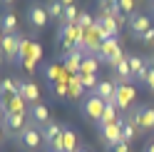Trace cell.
<instances>
[{
  "label": "cell",
  "instance_id": "6da1fadb",
  "mask_svg": "<svg viewBox=\"0 0 154 152\" xmlns=\"http://www.w3.org/2000/svg\"><path fill=\"white\" fill-rule=\"evenodd\" d=\"M94 58H97L100 62H104V65H117L124 58L122 45H119V37H109V40H104L100 45V50L94 52Z\"/></svg>",
  "mask_w": 154,
  "mask_h": 152
},
{
  "label": "cell",
  "instance_id": "7a4b0ae2",
  "mask_svg": "<svg viewBox=\"0 0 154 152\" xmlns=\"http://www.w3.org/2000/svg\"><path fill=\"white\" fill-rule=\"evenodd\" d=\"M132 122L139 132H154V105H139L129 112Z\"/></svg>",
  "mask_w": 154,
  "mask_h": 152
},
{
  "label": "cell",
  "instance_id": "3957f363",
  "mask_svg": "<svg viewBox=\"0 0 154 152\" xmlns=\"http://www.w3.org/2000/svg\"><path fill=\"white\" fill-rule=\"evenodd\" d=\"M97 132H100V137H102V145L107 147V150H114L119 145L122 140V122H109V125H97Z\"/></svg>",
  "mask_w": 154,
  "mask_h": 152
},
{
  "label": "cell",
  "instance_id": "277c9868",
  "mask_svg": "<svg viewBox=\"0 0 154 152\" xmlns=\"http://www.w3.org/2000/svg\"><path fill=\"white\" fill-rule=\"evenodd\" d=\"M20 145L25 150H37L40 145H45V140H42V127H37L32 120H27V125L23 130V135H20Z\"/></svg>",
  "mask_w": 154,
  "mask_h": 152
},
{
  "label": "cell",
  "instance_id": "5b68a950",
  "mask_svg": "<svg viewBox=\"0 0 154 152\" xmlns=\"http://www.w3.org/2000/svg\"><path fill=\"white\" fill-rule=\"evenodd\" d=\"M20 47H23V37L20 35H5L0 43V58L8 62L20 60Z\"/></svg>",
  "mask_w": 154,
  "mask_h": 152
},
{
  "label": "cell",
  "instance_id": "8992f818",
  "mask_svg": "<svg viewBox=\"0 0 154 152\" xmlns=\"http://www.w3.org/2000/svg\"><path fill=\"white\" fill-rule=\"evenodd\" d=\"M104 107H107V102H104L102 97H97L94 92H90L87 97H85V102H82V112H85V117H87V120H94V122H100V120H102Z\"/></svg>",
  "mask_w": 154,
  "mask_h": 152
},
{
  "label": "cell",
  "instance_id": "52a82bcc",
  "mask_svg": "<svg viewBox=\"0 0 154 152\" xmlns=\"http://www.w3.org/2000/svg\"><path fill=\"white\" fill-rule=\"evenodd\" d=\"M25 115H30V112H8L5 120H3V130H5V135H10V137H20L23 135V130L27 125V120Z\"/></svg>",
  "mask_w": 154,
  "mask_h": 152
},
{
  "label": "cell",
  "instance_id": "ba28073f",
  "mask_svg": "<svg viewBox=\"0 0 154 152\" xmlns=\"http://www.w3.org/2000/svg\"><path fill=\"white\" fill-rule=\"evenodd\" d=\"M17 95H20L30 107L40 102V87H37L30 78H20V80H17Z\"/></svg>",
  "mask_w": 154,
  "mask_h": 152
},
{
  "label": "cell",
  "instance_id": "9c48e42d",
  "mask_svg": "<svg viewBox=\"0 0 154 152\" xmlns=\"http://www.w3.org/2000/svg\"><path fill=\"white\" fill-rule=\"evenodd\" d=\"M127 25H129V30H132V35L137 37V40H139L147 30L154 27V25H152V17L144 15V13H132V15L127 17Z\"/></svg>",
  "mask_w": 154,
  "mask_h": 152
},
{
  "label": "cell",
  "instance_id": "30bf717a",
  "mask_svg": "<svg viewBox=\"0 0 154 152\" xmlns=\"http://www.w3.org/2000/svg\"><path fill=\"white\" fill-rule=\"evenodd\" d=\"M27 23H30V27H35V30H42V27L50 23V15H47L45 5L32 3L30 8H27Z\"/></svg>",
  "mask_w": 154,
  "mask_h": 152
},
{
  "label": "cell",
  "instance_id": "8fae6325",
  "mask_svg": "<svg viewBox=\"0 0 154 152\" xmlns=\"http://www.w3.org/2000/svg\"><path fill=\"white\" fill-rule=\"evenodd\" d=\"M127 60H129V68H132V78L139 80V82H147V75H149V60L144 62L139 55L127 52Z\"/></svg>",
  "mask_w": 154,
  "mask_h": 152
},
{
  "label": "cell",
  "instance_id": "7c38bea8",
  "mask_svg": "<svg viewBox=\"0 0 154 152\" xmlns=\"http://www.w3.org/2000/svg\"><path fill=\"white\" fill-rule=\"evenodd\" d=\"M117 80H100V85H97V90H94V95L97 97H102L107 105H112L114 100H117Z\"/></svg>",
  "mask_w": 154,
  "mask_h": 152
},
{
  "label": "cell",
  "instance_id": "4fadbf2b",
  "mask_svg": "<svg viewBox=\"0 0 154 152\" xmlns=\"http://www.w3.org/2000/svg\"><path fill=\"white\" fill-rule=\"evenodd\" d=\"M132 100H134V87H132V85L119 82V85H117V100H114V105L124 112V110L132 105Z\"/></svg>",
  "mask_w": 154,
  "mask_h": 152
},
{
  "label": "cell",
  "instance_id": "5bb4252c",
  "mask_svg": "<svg viewBox=\"0 0 154 152\" xmlns=\"http://www.w3.org/2000/svg\"><path fill=\"white\" fill-rule=\"evenodd\" d=\"M30 120L35 122L37 127H45L47 122H52V120H50V107H47V105H42V102L32 105V107H30Z\"/></svg>",
  "mask_w": 154,
  "mask_h": 152
},
{
  "label": "cell",
  "instance_id": "9a60e30c",
  "mask_svg": "<svg viewBox=\"0 0 154 152\" xmlns=\"http://www.w3.org/2000/svg\"><path fill=\"white\" fill-rule=\"evenodd\" d=\"M0 30L3 35H17V15L13 10H5L0 15Z\"/></svg>",
  "mask_w": 154,
  "mask_h": 152
},
{
  "label": "cell",
  "instance_id": "2e32d148",
  "mask_svg": "<svg viewBox=\"0 0 154 152\" xmlns=\"http://www.w3.org/2000/svg\"><path fill=\"white\" fill-rule=\"evenodd\" d=\"M62 132H65V125H60V122H55V120H52V122H47V125L42 127V140H45V145L50 147L52 142L62 135Z\"/></svg>",
  "mask_w": 154,
  "mask_h": 152
},
{
  "label": "cell",
  "instance_id": "e0dca14e",
  "mask_svg": "<svg viewBox=\"0 0 154 152\" xmlns=\"http://www.w3.org/2000/svg\"><path fill=\"white\" fill-rule=\"evenodd\" d=\"M119 122H122V140H124V142H132L134 137L139 135V130H137V125L132 122L129 115H119Z\"/></svg>",
  "mask_w": 154,
  "mask_h": 152
},
{
  "label": "cell",
  "instance_id": "ac0fdd59",
  "mask_svg": "<svg viewBox=\"0 0 154 152\" xmlns=\"http://www.w3.org/2000/svg\"><path fill=\"white\" fill-rule=\"evenodd\" d=\"M114 70H117V75H119V78H117V82H124V85H132V68H129V60H127V55H124V58L117 62V65H114Z\"/></svg>",
  "mask_w": 154,
  "mask_h": 152
},
{
  "label": "cell",
  "instance_id": "d6986e66",
  "mask_svg": "<svg viewBox=\"0 0 154 152\" xmlns=\"http://www.w3.org/2000/svg\"><path fill=\"white\" fill-rule=\"evenodd\" d=\"M97 68H100V60L94 58L92 52L82 55V62H80V75H94V72H97Z\"/></svg>",
  "mask_w": 154,
  "mask_h": 152
},
{
  "label": "cell",
  "instance_id": "ffe728a7",
  "mask_svg": "<svg viewBox=\"0 0 154 152\" xmlns=\"http://www.w3.org/2000/svg\"><path fill=\"white\" fill-rule=\"evenodd\" d=\"M45 10H47V15H50V20H57V25L62 23L65 5L60 3V0H47V3H45Z\"/></svg>",
  "mask_w": 154,
  "mask_h": 152
},
{
  "label": "cell",
  "instance_id": "44dd1931",
  "mask_svg": "<svg viewBox=\"0 0 154 152\" xmlns=\"http://www.w3.org/2000/svg\"><path fill=\"white\" fill-rule=\"evenodd\" d=\"M117 112H119V107L114 105V102H112V105H107V107H104V115H102V120L97 122V125H109V122H117V120H119Z\"/></svg>",
  "mask_w": 154,
  "mask_h": 152
},
{
  "label": "cell",
  "instance_id": "7402d4cb",
  "mask_svg": "<svg viewBox=\"0 0 154 152\" xmlns=\"http://www.w3.org/2000/svg\"><path fill=\"white\" fill-rule=\"evenodd\" d=\"M60 75H62V68H60L57 62H50V65H45V78L50 80L52 85H55L57 80H60Z\"/></svg>",
  "mask_w": 154,
  "mask_h": 152
},
{
  "label": "cell",
  "instance_id": "603a6c76",
  "mask_svg": "<svg viewBox=\"0 0 154 152\" xmlns=\"http://www.w3.org/2000/svg\"><path fill=\"white\" fill-rule=\"evenodd\" d=\"M77 80H80V85H82L85 90H92V92L97 90V85H100L94 75H77Z\"/></svg>",
  "mask_w": 154,
  "mask_h": 152
},
{
  "label": "cell",
  "instance_id": "cb8c5ba5",
  "mask_svg": "<svg viewBox=\"0 0 154 152\" xmlns=\"http://www.w3.org/2000/svg\"><path fill=\"white\" fill-rule=\"evenodd\" d=\"M62 140H65V152H77V147H75V132H72V127H67V125H65V135H62Z\"/></svg>",
  "mask_w": 154,
  "mask_h": 152
},
{
  "label": "cell",
  "instance_id": "d4e9b609",
  "mask_svg": "<svg viewBox=\"0 0 154 152\" xmlns=\"http://www.w3.org/2000/svg\"><path fill=\"white\" fill-rule=\"evenodd\" d=\"M75 25L80 27V30H85V33H87L90 27L94 25V17H92L90 13H80V17H77V23H75Z\"/></svg>",
  "mask_w": 154,
  "mask_h": 152
},
{
  "label": "cell",
  "instance_id": "484cf974",
  "mask_svg": "<svg viewBox=\"0 0 154 152\" xmlns=\"http://www.w3.org/2000/svg\"><path fill=\"white\" fill-rule=\"evenodd\" d=\"M119 8H122V13H124V15L137 13V10H134V0H119Z\"/></svg>",
  "mask_w": 154,
  "mask_h": 152
},
{
  "label": "cell",
  "instance_id": "4316f807",
  "mask_svg": "<svg viewBox=\"0 0 154 152\" xmlns=\"http://www.w3.org/2000/svg\"><path fill=\"white\" fill-rule=\"evenodd\" d=\"M139 40H142L144 45H152V43H154V27H152V30H147V33L139 37Z\"/></svg>",
  "mask_w": 154,
  "mask_h": 152
},
{
  "label": "cell",
  "instance_id": "83f0119b",
  "mask_svg": "<svg viewBox=\"0 0 154 152\" xmlns=\"http://www.w3.org/2000/svg\"><path fill=\"white\" fill-rule=\"evenodd\" d=\"M144 85L154 92V70H152V68H149V75H147V82H144Z\"/></svg>",
  "mask_w": 154,
  "mask_h": 152
},
{
  "label": "cell",
  "instance_id": "f1b7e54d",
  "mask_svg": "<svg viewBox=\"0 0 154 152\" xmlns=\"http://www.w3.org/2000/svg\"><path fill=\"white\" fill-rule=\"evenodd\" d=\"M114 152H129V142H119V145L114 147Z\"/></svg>",
  "mask_w": 154,
  "mask_h": 152
},
{
  "label": "cell",
  "instance_id": "f546056e",
  "mask_svg": "<svg viewBox=\"0 0 154 152\" xmlns=\"http://www.w3.org/2000/svg\"><path fill=\"white\" fill-rule=\"evenodd\" d=\"M60 3H62L65 8H70V5H75V3H72V0H60Z\"/></svg>",
  "mask_w": 154,
  "mask_h": 152
},
{
  "label": "cell",
  "instance_id": "4dcf8cb0",
  "mask_svg": "<svg viewBox=\"0 0 154 152\" xmlns=\"http://www.w3.org/2000/svg\"><path fill=\"white\" fill-rule=\"evenodd\" d=\"M144 152H154V142H149V145H147V150H144Z\"/></svg>",
  "mask_w": 154,
  "mask_h": 152
},
{
  "label": "cell",
  "instance_id": "1f68e13d",
  "mask_svg": "<svg viewBox=\"0 0 154 152\" xmlns=\"http://www.w3.org/2000/svg\"><path fill=\"white\" fill-rule=\"evenodd\" d=\"M77 152H92L90 147H77Z\"/></svg>",
  "mask_w": 154,
  "mask_h": 152
},
{
  "label": "cell",
  "instance_id": "d6a6232c",
  "mask_svg": "<svg viewBox=\"0 0 154 152\" xmlns=\"http://www.w3.org/2000/svg\"><path fill=\"white\" fill-rule=\"evenodd\" d=\"M0 3H3V5H13L15 0H0Z\"/></svg>",
  "mask_w": 154,
  "mask_h": 152
},
{
  "label": "cell",
  "instance_id": "836d02e7",
  "mask_svg": "<svg viewBox=\"0 0 154 152\" xmlns=\"http://www.w3.org/2000/svg\"><path fill=\"white\" fill-rule=\"evenodd\" d=\"M149 68L154 70V55H152V58H149Z\"/></svg>",
  "mask_w": 154,
  "mask_h": 152
},
{
  "label": "cell",
  "instance_id": "e575fe53",
  "mask_svg": "<svg viewBox=\"0 0 154 152\" xmlns=\"http://www.w3.org/2000/svg\"><path fill=\"white\" fill-rule=\"evenodd\" d=\"M5 135V130H3V122H0V137H3Z\"/></svg>",
  "mask_w": 154,
  "mask_h": 152
},
{
  "label": "cell",
  "instance_id": "d590c367",
  "mask_svg": "<svg viewBox=\"0 0 154 152\" xmlns=\"http://www.w3.org/2000/svg\"><path fill=\"white\" fill-rule=\"evenodd\" d=\"M0 60H3V58H0Z\"/></svg>",
  "mask_w": 154,
  "mask_h": 152
}]
</instances>
